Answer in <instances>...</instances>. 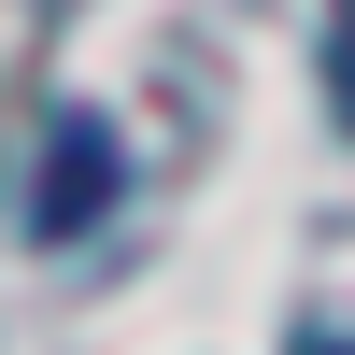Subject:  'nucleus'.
Masks as SVG:
<instances>
[{
	"instance_id": "f03ea898",
	"label": "nucleus",
	"mask_w": 355,
	"mask_h": 355,
	"mask_svg": "<svg viewBox=\"0 0 355 355\" xmlns=\"http://www.w3.org/2000/svg\"><path fill=\"white\" fill-rule=\"evenodd\" d=\"M341 85H355V15H341ZM341 114H355V100H341Z\"/></svg>"
},
{
	"instance_id": "f257e3e1",
	"label": "nucleus",
	"mask_w": 355,
	"mask_h": 355,
	"mask_svg": "<svg viewBox=\"0 0 355 355\" xmlns=\"http://www.w3.org/2000/svg\"><path fill=\"white\" fill-rule=\"evenodd\" d=\"M114 214V142L100 114H43V185H28V242H85Z\"/></svg>"
},
{
	"instance_id": "7ed1b4c3",
	"label": "nucleus",
	"mask_w": 355,
	"mask_h": 355,
	"mask_svg": "<svg viewBox=\"0 0 355 355\" xmlns=\"http://www.w3.org/2000/svg\"><path fill=\"white\" fill-rule=\"evenodd\" d=\"M299 355H341V341H299Z\"/></svg>"
}]
</instances>
